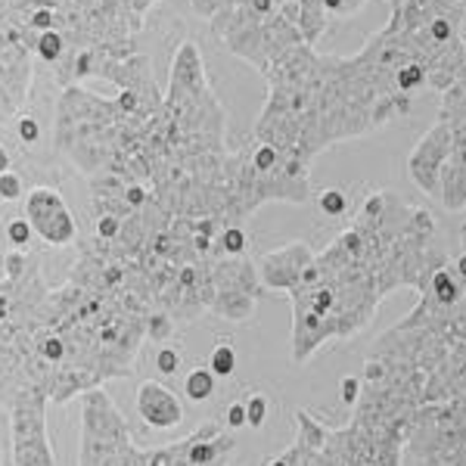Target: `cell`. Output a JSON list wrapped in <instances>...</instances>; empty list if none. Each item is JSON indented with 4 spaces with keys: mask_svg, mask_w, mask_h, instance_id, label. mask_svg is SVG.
Listing matches in <instances>:
<instances>
[{
    "mask_svg": "<svg viewBox=\"0 0 466 466\" xmlns=\"http://www.w3.org/2000/svg\"><path fill=\"white\" fill-rule=\"evenodd\" d=\"M314 258H318V252H314L308 243H289L277 252H268L265 258L258 261L261 287L292 292L296 287H302V280H305L308 270H311Z\"/></svg>",
    "mask_w": 466,
    "mask_h": 466,
    "instance_id": "obj_6",
    "label": "cell"
},
{
    "mask_svg": "<svg viewBox=\"0 0 466 466\" xmlns=\"http://www.w3.org/2000/svg\"><path fill=\"white\" fill-rule=\"evenodd\" d=\"M180 364H184V355H180V349H175V345H162V349L156 351V367H159L162 377H175L180 370Z\"/></svg>",
    "mask_w": 466,
    "mask_h": 466,
    "instance_id": "obj_16",
    "label": "cell"
},
{
    "mask_svg": "<svg viewBox=\"0 0 466 466\" xmlns=\"http://www.w3.org/2000/svg\"><path fill=\"white\" fill-rule=\"evenodd\" d=\"M417 466H466V404H426L408 435Z\"/></svg>",
    "mask_w": 466,
    "mask_h": 466,
    "instance_id": "obj_2",
    "label": "cell"
},
{
    "mask_svg": "<svg viewBox=\"0 0 466 466\" xmlns=\"http://www.w3.org/2000/svg\"><path fill=\"white\" fill-rule=\"evenodd\" d=\"M318 206L327 218H342L349 212V193L339 190V187H329V190H323L318 197Z\"/></svg>",
    "mask_w": 466,
    "mask_h": 466,
    "instance_id": "obj_15",
    "label": "cell"
},
{
    "mask_svg": "<svg viewBox=\"0 0 466 466\" xmlns=\"http://www.w3.org/2000/svg\"><path fill=\"white\" fill-rule=\"evenodd\" d=\"M339 398H342V404L355 408L358 398H360V380H358V377H345V380L339 382Z\"/></svg>",
    "mask_w": 466,
    "mask_h": 466,
    "instance_id": "obj_23",
    "label": "cell"
},
{
    "mask_svg": "<svg viewBox=\"0 0 466 466\" xmlns=\"http://www.w3.org/2000/svg\"><path fill=\"white\" fill-rule=\"evenodd\" d=\"M16 134H19L22 147H37V144H41V137H44L41 118L32 116V112H22L19 109V116H16Z\"/></svg>",
    "mask_w": 466,
    "mask_h": 466,
    "instance_id": "obj_14",
    "label": "cell"
},
{
    "mask_svg": "<svg viewBox=\"0 0 466 466\" xmlns=\"http://www.w3.org/2000/svg\"><path fill=\"white\" fill-rule=\"evenodd\" d=\"M249 252V233H246L239 224H228L218 233L215 246H212V255H224V258H243Z\"/></svg>",
    "mask_w": 466,
    "mask_h": 466,
    "instance_id": "obj_11",
    "label": "cell"
},
{
    "mask_svg": "<svg viewBox=\"0 0 466 466\" xmlns=\"http://www.w3.org/2000/svg\"><path fill=\"white\" fill-rule=\"evenodd\" d=\"M10 165H13L10 149H6L4 144H0V175H4V171H10Z\"/></svg>",
    "mask_w": 466,
    "mask_h": 466,
    "instance_id": "obj_25",
    "label": "cell"
},
{
    "mask_svg": "<svg viewBox=\"0 0 466 466\" xmlns=\"http://www.w3.org/2000/svg\"><path fill=\"white\" fill-rule=\"evenodd\" d=\"M208 370L215 373L218 380H228L237 370V351H233L230 342H218L212 349V358H208Z\"/></svg>",
    "mask_w": 466,
    "mask_h": 466,
    "instance_id": "obj_13",
    "label": "cell"
},
{
    "mask_svg": "<svg viewBox=\"0 0 466 466\" xmlns=\"http://www.w3.org/2000/svg\"><path fill=\"white\" fill-rule=\"evenodd\" d=\"M78 466H147V451L131 441L125 417L103 389L81 395Z\"/></svg>",
    "mask_w": 466,
    "mask_h": 466,
    "instance_id": "obj_1",
    "label": "cell"
},
{
    "mask_svg": "<svg viewBox=\"0 0 466 466\" xmlns=\"http://www.w3.org/2000/svg\"><path fill=\"white\" fill-rule=\"evenodd\" d=\"M215 382H218V377H215L212 370H208V367H197V370L187 373L184 392H187L190 401L202 404V401H208V398L215 395Z\"/></svg>",
    "mask_w": 466,
    "mask_h": 466,
    "instance_id": "obj_12",
    "label": "cell"
},
{
    "mask_svg": "<svg viewBox=\"0 0 466 466\" xmlns=\"http://www.w3.org/2000/svg\"><path fill=\"white\" fill-rule=\"evenodd\" d=\"M439 199L448 212L466 208V125H451V149L439 175Z\"/></svg>",
    "mask_w": 466,
    "mask_h": 466,
    "instance_id": "obj_8",
    "label": "cell"
},
{
    "mask_svg": "<svg viewBox=\"0 0 466 466\" xmlns=\"http://www.w3.org/2000/svg\"><path fill=\"white\" fill-rule=\"evenodd\" d=\"M147 333H149V339H153V342H165L171 333H175V320H171L168 314H162V311H153L147 318Z\"/></svg>",
    "mask_w": 466,
    "mask_h": 466,
    "instance_id": "obj_18",
    "label": "cell"
},
{
    "mask_svg": "<svg viewBox=\"0 0 466 466\" xmlns=\"http://www.w3.org/2000/svg\"><path fill=\"white\" fill-rule=\"evenodd\" d=\"M13 314V299H10V287H6V280L0 283V323L10 320Z\"/></svg>",
    "mask_w": 466,
    "mask_h": 466,
    "instance_id": "obj_24",
    "label": "cell"
},
{
    "mask_svg": "<svg viewBox=\"0 0 466 466\" xmlns=\"http://www.w3.org/2000/svg\"><path fill=\"white\" fill-rule=\"evenodd\" d=\"M22 193H25V184H22V177L13 168L4 171V175H0V199H4V202H16V199H22Z\"/></svg>",
    "mask_w": 466,
    "mask_h": 466,
    "instance_id": "obj_20",
    "label": "cell"
},
{
    "mask_svg": "<svg viewBox=\"0 0 466 466\" xmlns=\"http://www.w3.org/2000/svg\"><path fill=\"white\" fill-rule=\"evenodd\" d=\"M28 261H32V255H28L25 249H10L4 255V268H6V280L16 283L22 280V274H25Z\"/></svg>",
    "mask_w": 466,
    "mask_h": 466,
    "instance_id": "obj_19",
    "label": "cell"
},
{
    "mask_svg": "<svg viewBox=\"0 0 466 466\" xmlns=\"http://www.w3.org/2000/svg\"><path fill=\"white\" fill-rule=\"evenodd\" d=\"M47 401L44 392H32L10 408L13 466H56L47 435Z\"/></svg>",
    "mask_w": 466,
    "mask_h": 466,
    "instance_id": "obj_3",
    "label": "cell"
},
{
    "mask_svg": "<svg viewBox=\"0 0 466 466\" xmlns=\"http://www.w3.org/2000/svg\"><path fill=\"white\" fill-rule=\"evenodd\" d=\"M32 237H35V230H32V224H28L25 218H13V221L6 224V239L13 243V249H28Z\"/></svg>",
    "mask_w": 466,
    "mask_h": 466,
    "instance_id": "obj_17",
    "label": "cell"
},
{
    "mask_svg": "<svg viewBox=\"0 0 466 466\" xmlns=\"http://www.w3.org/2000/svg\"><path fill=\"white\" fill-rule=\"evenodd\" d=\"M224 426L228 430H246L249 420H246V401H233L228 410H224Z\"/></svg>",
    "mask_w": 466,
    "mask_h": 466,
    "instance_id": "obj_22",
    "label": "cell"
},
{
    "mask_svg": "<svg viewBox=\"0 0 466 466\" xmlns=\"http://www.w3.org/2000/svg\"><path fill=\"white\" fill-rule=\"evenodd\" d=\"M32 54L41 59L44 66H50V69H56L59 63H63V56L69 54V44H66V37L56 32V28H50V32H41L35 37L32 44Z\"/></svg>",
    "mask_w": 466,
    "mask_h": 466,
    "instance_id": "obj_10",
    "label": "cell"
},
{
    "mask_svg": "<svg viewBox=\"0 0 466 466\" xmlns=\"http://www.w3.org/2000/svg\"><path fill=\"white\" fill-rule=\"evenodd\" d=\"M448 149H451V125L439 118V122L426 131V137L413 147V153L408 159V171H410L413 184L423 193H430V197H439V175H441V165L448 159Z\"/></svg>",
    "mask_w": 466,
    "mask_h": 466,
    "instance_id": "obj_7",
    "label": "cell"
},
{
    "mask_svg": "<svg viewBox=\"0 0 466 466\" xmlns=\"http://www.w3.org/2000/svg\"><path fill=\"white\" fill-rule=\"evenodd\" d=\"M212 283H215V302L212 311L228 320H249L255 302L261 296L258 268L246 258H224L212 255Z\"/></svg>",
    "mask_w": 466,
    "mask_h": 466,
    "instance_id": "obj_4",
    "label": "cell"
},
{
    "mask_svg": "<svg viewBox=\"0 0 466 466\" xmlns=\"http://www.w3.org/2000/svg\"><path fill=\"white\" fill-rule=\"evenodd\" d=\"M22 218L50 246H69L78 237V221H75L66 199L59 197L54 187H35L25 197V215Z\"/></svg>",
    "mask_w": 466,
    "mask_h": 466,
    "instance_id": "obj_5",
    "label": "cell"
},
{
    "mask_svg": "<svg viewBox=\"0 0 466 466\" xmlns=\"http://www.w3.org/2000/svg\"><path fill=\"white\" fill-rule=\"evenodd\" d=\"M134 404H137L140 420H144L147 426H153V430L168 432V430H175V426H180V420H184V404H180V398L156 380L140 382Z\"/></svg>",
    "mask_w": 466,
    "mask_h": 466,
    "instance_id": "obj_9",
    "label": "cell"
},
{
    "mask_svg": "<svg viewBox=\"0 0 466 466\" xmlns=\"http://www.w3.org/2000/svg\"><path fill=\"white\" fill-rule=\"evenodd\" d=\"M268 398L265 395H252L249 401H246V420H249V426L252 430H261V426H265V420H268Z\"/></svg>",
    "mask_w": 466,
    "mask_h": 466,
    "instance_id": "obj_21",
    "label": "cell"
}]
</instances>
